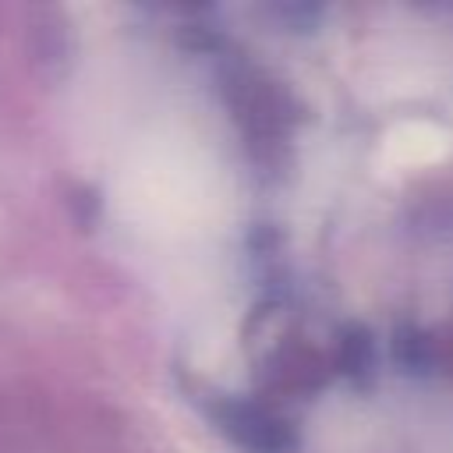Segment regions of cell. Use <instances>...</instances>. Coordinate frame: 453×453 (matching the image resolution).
Instances as JSON below:
<instances>
[{
  "label": "cell",
  "instance_id": "6da1fadb",
  "mask_svg": "<svg viewBox=\"0 0 453 453\" xmlns=\"http://www.w3.org/2000/svg\"><path fill=\"white\" fill-rule=\"evenodd\" d=\"M212 170L195 149L159 142L138 156L124 177V205L149 226L184 230L212 212Z\"/></svg>",
  "mask_w": 453,
  "mask_h": 453
},
{
  "label": "cell",
  "instance_id": "7a4b0ae2",
  "mask_svg": "<svg viewBox=\"0 0 453 453\" xmlns=\"http://www.w3.org/2000/svg\"><path fill=\"white\" fill-rule=\"evenodd\" d=\"M446 152H449V134L439 124H428V120H400L382 138L386 163H393L400 170L439 163Z\"/></svg>",
  "mask_w": 453,
  "mask_h": 453
}]
</instances>
